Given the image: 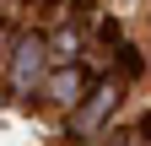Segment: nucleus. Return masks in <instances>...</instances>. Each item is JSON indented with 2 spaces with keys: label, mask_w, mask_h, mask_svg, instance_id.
<instances>
[{
  "label": "nucleus",
  "mask_w": 151,
  "mask_h": 146,
  "mask_svg": "<svg viewBox=\"0 0 151 146\" xmlns=\"http://www.w3.org/2000/svg\"><path fill=\"white\" fill-rule=\"evenodd\" d=\"M86 87H92V76H86L81 65H54V70H49V81H43V92H49L54 103L76 108V103L86 98Z\"/></svg>",
  "instance_id": "7ed1b4c3"
},
{
  "label": "nucleus",
  "mask_w": 151,
  "mask_h": 146,
  "mask_svg": "<svg viewBox=\"0 0 151 146\" xmlns=\"http://www.w3.org/2000/svg\"><path fill=\"white\" fill-rule=\"evenodd\" d=\"M6 49H11V38H6V33H0V60H6Z\"/></svg>",
  "instance_id": "6e6552de"
},
{
  "label": "nucleus",
  "mask_w": 151,
  "mask_h": 146,
  "mask_svg": "<svg viewBox=\"0 0 151 146\" xmlns=\"http://www.w3.org/2000/svg\"><path fill=\"white\" fill-rule=\"evenodd\" d=\"M113 70H124V76H140V70H146V60H140V49L135 43H113Z\"/></svg>",
  "instance_id": "20e7f679"
},
{
  "label": "nucleus",
  "mask_w": 151,
  "mask_h": 146,
  "mask_svg": "<svg viewBox=\"0 0 151 146\" xmlns=\"http://www.w3.org/2000/svg\"><path fill=\"white\" fill-rule=\"evenodd\" d=\"M38 6H43V11H60V6H65V0H38Z\"/></svg>",
  "instance_id": "0eeeda50"
},
{
  "label": "nucleus",
  "mask_w": 151,
  "mask_h": 146,
  "mask_svg": "<svg viewBox=\"0 0 151 146\" xmlns=\"http://www.w3.org/2000/svg\"><path fill=\"white\" fill-rule=\"evenodd\" d=\"M119 108V81L103 76V81H92L86 87V98L76 103V135H97L103 130V119Z\"/></svg>",
  "instance_id": "f03ea898"
},
{
  "label": "nucleus",
  "mask_w": 151,
  "mask_h": 146,
  "mask_svg": "<svg viewBox=\"0 0 151 146\" xmlns=\"http://www.w3.org/2000/svg\"><path fill=\"white\" fill-rule=\"evenodd\" d=\"M49 38L43 33H27V38H11V65H6V76H11V92L16 98H32L38 87L49 81Z\"/></svg>",
  "instance_id": "f257e3e1"
},
{
  "label": "nucleus",
  "mask_w": 151,
  "mask_h": 146,
  "mask_svg": "<svg viewBox=\"0 0 151 146\" xmlns=\"http://www.w3.org/2000/svg\"><path fill=\"white\" fill-rule=\"evenodd\" d=\"M97 38L113 49V43H119V22H113V16H103V22H97Z\"/></svg>",
  "instance_id": "39448f33"
},
{
  "label": "nucleus",
  "mask_w": 151,
  "mask_h": 146,
  "mask_svg": "<svg viewBox=\"0 0 151 146\" xmlns=\"http://www.w3.org/2000/svg\"><path fill=\"white\" fill-rule=\"evenodd\" d=\"M135 135H140V146H151V114H140V124H135Z\"/></svg>",
  "instance_id": "423d86ee"
}]
</instances>
